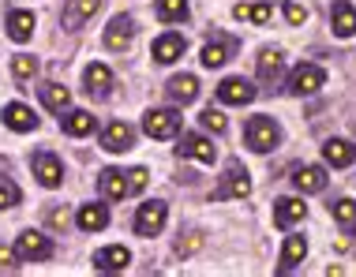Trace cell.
I'll return each mask as SVG.
<instances>
[{
  "label": "cell",
  "instance_id": "cb8c5ba5",
  "mask_svg": "<svg viewBox=\"0 0 356 277\" xmlns=\"http://www.w3.org/2000/svg\"><path fill=\"white\" fill-rule=\"evenodd\" d=\"M304 255H307V240L300 233H293L285 240V247H282V274H289V270H296V266L304 262Z\"/></svg>",
  "mask_w": 356,
  "mask_h": 277
},
{
  "label": "cell",
  "instance_id": "7a4b0ae2",
  "mask_svg": "<svg viewBox=\"0 0 356 277\" xmlns=\"http://www.w3.org/2000/svg\"><path fill=\"white\" fill-rule=\"evenodd\" d=\"M12 251H15L19 262H42L53 255V244H49V236H42V233H19Z\"/></svg>",
  "mask_w": 356,
  "mask_h": 277
},
{
  "label": "cell",
  "instance_id": "74e56055",
  "mask_svg": "<svg viewBox=\"0 0 356 277\" xmlns=\"http://www.w3.org/2000/svg\"><path fill=\"white\" fill-rule=\"evenodd\" d=\"M49 221H53L56 228H64V225H68V210H53V214H49Z\"/></svg>",
  "mask_w": 356,
  "mask_h": 277
},
{
  "label": "cell",
  "instance_id": "ac0fdd59",
  "mask_svg": "<svg viewBox=\"0 0 356 277\" xmlns=\"http://www.w3.org/2000/svg\"><path fill=\"white\" fill-rule=\"evenodd\" d=\"M83 83H86V94H94V98H105V94L113 90V72L105 68V64H90V68L83 72Z\"/></svg>",
  "mask_w": 356,
  "mask_h": 277
},
{
  "label": "cell",
  "instance_id": "ffe728a7",
  "mask_svg": "<svg viewBox=\"0 0 356 277\" xmlns=\"http://www.w3.org/2000/svg\"><path fill=\"white\" fill-rule=\"evenodd\" d=\"M98 184H102V195H105V199H124V195H131V180H128V173H124V169H105Z\"/></svg>",
  "mask_w": 356,
  "mask_h": 277
},
{
  "label": "cell",
  "instance_id": "8d00e7d4",
  "mask_svg": "<svg viewBox=\"0 0 356 277\" xmlns=\"http://www.w3.org/2000/svg\"><path fill=\"white\" fill-rule=\"evenodd\" d=\"M282 12H285V19H289V23H293V26H300V23H307V12H304L300 4H285Z\"/></svg>",
  "mask_w": 356,
  "mask_h": 277
},
{
  "label": "cell",
  "instance_id": "5b68a950",
  "mask_svg": "<svg viewBox=\"0 0 356 277\" xmlns=\"http://www.w3.org/2000/svg\"><path fill=\"white\" fill-rule=\"evenodd\" d=\"M252 195V180H248V169H240L236 161L225 169L221 176V187L214 191V199H248Z\"/></svg>",
  "mask_w": 356,
  "mask_h": 277
},
{
  "label": "cell",
  "instance_id": "d590c367",
  "mask_svg": "<svg viewBox=\"0 0 356 277\" xmlns=\"http://www.w3.org/2000/svg\"><path fill=\"white\" fill-rule=\"evenodd\" d=\"M128 180H131V195H136V191H143V187H147V169H143V165H136V169H128Z\"/></svg>",
  "mask_w": 356,
  "mask_h": 277
},
{
  "label": "cell",
  "instance_id": "f546056e",
  "mask_svg": "<svg viewBox=\"0 0 356 277\" xmlns=\"http://www.w3.org/2000/svg\"><path fill=\"white\" fill-rule=\"evenodd\" d=\"M64 117V131H68V135H90L94 131V112H60Z\"/></svg>",
  "mask_w": 356,
  "mask_h": 277
},
{
  "label": "cell",
  "instance_id": "d6986e66",
  "mask_svg": "<svg viewBox=\"0 0 356 277\" xmlns=\"http://www.w3.org/2000/svg\"><path fill=\"white\" fill-rule=\"evenodd\" d=\"M75 221H79L83 233H102V228L109 225V210H105V203H86L79 214H75Z\"/></svg>",
  "mask_w": 356,
  "mask_h": 277
},
{
  "label": "cell",
  "instance_id": "44dd1931",
  "mask_svg": "<svg viewBox=\"0 0 356 277\" xmlns=\"http://www.w3.org/2000/svg\"><path fill=\"white\" fill-rule=\"evenodd\" d=\"M323 158H326V165H334V169L353 165V161H356V146H353V142H345V139H330L323 146Z\"/></svg>",
  "mask_w": 356,
  "mask_h": 277
},
{
  "label": "cell",
  "instance_id": "30bf717a",
  "mask_svg": "<svg viewBox=\"0 0 356 277\" xmlns=\"http://www.w3.org/2000/svg\"><path fill=\"white\" fill-rule=\"evenodd\" d=\"M255 98V83H248V79H225V83H218V101H225V105H248Z\"/></svg>",
  "mask_w": 356,
  "mask_h": 277
},
{
  "label": "cell",
  "instance_id": "1f68e13d",
  "mask_svg": "<svg viewBox=\"0 0 356 277\" xmlns=\"http://www.w3.org/2000/svg\"><path fill=\"white\" fill-rule=\"evenodd\" d=\"M34 72H38V60H34V56H31V53H19V56H15V60H12V75H15V79H19V83H26V79H34Z\"/></svg>",
  "mask_w": 356,
  "mask_h": 277
},
{
  "label": "cell",
  "instance_id": "7402d4cb",
  "mask_svg": "<svg viewBox=\"0 0 356 277\" xmlns=\"http://www.w3.org/2000/svg\"><path fill=\"white\" fill-rule=\"evenodd\" d=\"M304 214H307V206L300 203V199H277V203H274V221L282 228L304 221Z\"/></svg>",
  "mask_w": 356,
  "mask_h": 277
},
{
  "label": "cell",
  "instance_id": "7c38bea8",
  "mask_svg": "<svg viewBox=\"0 0 356 277\" xmlns=\"http://www.w3.org/2000/svg\"><path fill=\"white\" fill-rule=\"evenodd\" d=\"M177 154L180 158H195V161H203V165H214L218 150H214V142L203 139V135H184V142L177 146Z\"/></svg>",
  "mask_w": 356,
  "mask_h": 277
},
{
  "label": "cell",
  "instance_id": "9a60e30c",
  "mask_svg": "<svg viewBox=\"0 0 356 277\" xmlns=\"http://www.w3.org/2000/svg\"><path fill=\"white\" fill-rule=\"evenodd\" d=\"M330 26L338 37H353L356 34V8L349 0H338V4L330 8Z\"/></svg>",
  "mask_w": 356,
  "mask_h": 277
},
{
  "label": "cell",
  "instance_id": "8992f818",
  "mask_svg": "<svg viewBox=\"0 0 356 277\" xmlns=\"http://www.w3.org/2000/svg\"><path fill=\"white\" fill-rule=\"evenodd\" d=\"M165 203L161 199H154V203H143L139 206V214H136V233L139 236H154V233H161V225H165Z\"/></svg>",
  "mask_w": 356,
  "mask_h": 277
},
{
  "label": "cell",
  "instance_id": "4dcf8cb0",
  "mask_svg": "<svg viewBox=\"0 0 356 277\" xmlns=\"http://www.w3.org/2000/svg\"><path fill=\"white\" fill-rule=\"evenodd\" d=\"M158 15L161 23H180L188 15V0H158Z\"/></svg>",
  "mask_w": 356,
  "mask_h": 277
},
{
  "label": "cell",
  "instance_id": "836d02e7",
  "mask_svg": "<svg viewBox=\"0 0 356 277\" xmlns=\"http://www.w3.org/2000/svg\"><path fill=\"white\" fill-rule=\"evenodd\" d=\"M199 120H203V128H207V131H214V135H221V131L229 128V124H225V112H218L214 105H210V109H207Z\"/></svg>",
  "mask_w": 356,
  "mask_h": 277
},
{
  "label": "cell",
  "instance_id": "2e32d148",
  "mask_svg": "<svg viewBox=\"0 0 356 277\" xmlns=\"http://www.w3.org/2000/svg\"><path fill=\"white\" fill-rule=\"evenodd\" d=\"M4 124H8L12 131H34V128H38V117H34L31 105L12 101V105H4Z\"/></svg>",
  "mask_w": 356,
  "mask_h": 277
},
{
  "label": "cell",
  "instance_id": "52a82bcc",
  "mask_svg": "<svg viewBox=\"0 0 356 277\" xmlns=\"http://www.w3.org/2000/svg\"><path fill=\"white\" fill-rule=\"evenodd\" d=\"M128 262H131V251L124 244L102 247V251L94 255V270L98 274H120V270H128Z\"/></svg>",
  "mask_w": 356,
  "mask_h": 277
},
{
  "label": "cell",
  "instance_id": "4fadbf2b",
  "mask_svg": "<svg viewBox=\"0 0 356 277\" xmlns=\"http://www.w3.org/2000/svg\"><path fill=\"white\" fill-rule=\"evenodd\" d=\"M34 176H38V184H45V187H60L64 184V165L53 154H34Z\"/></svg>",
  "mask_w": 356,
  "mask_h": 277
},
{
  "label": "cell",
  "instance_id": "9c48e42d",
  "mask_svg": "<svg viewBox=\"0 0 356 277\" xmlns=\"http://www.w3.org/2000/svg\"><path fill=\"white\" fill-rule=\"evenodd\" d=\"M233 53H236V42H233V37H214V42L203 45L199 60H203V68H225V64L233 60Z\"/></svg>",
  "mask_w": 356,
  "mask_h": 277
},
{
  "label": "cell",
  "instance_id": "603a6c76",
  "mask_svg": "<svg viewBox=\"0 0 356 277\" xmlns=\"http://www.w3.org/2000/svg\"><path fill=\"white\" fill-rule=\"evenodd\" d=\"M293 184H296V191L312 195V191H323L326 187V173H323L319 165H304V169H296V173H293Z\"/></svg>",
  "mask_w": 356,
  "mask_h": 277
},
{
  "label": "cell",
  "instance_id": "277c9868",
  "mask_svg": "<svg viewBox=\"0 0 356 277\" xmlns=\"http://www.w3.org/2000/svg\"><path fill=\"white\" fill-rule=\"evenodd\" d=\"M326 83V72L319 64H300L293 75H289V94H319Z\"/></svg>",
  "mask_w": 356,
  "mask_h": 277
},
{
  "label": "cell",
  "instance_id": "ba28073f",
  "mask_svg": "<svg viewBox=\"0 0 356 277\" xmlns=\"http://www.w3.org/2000/svg\"><path fill=\"white\" fill-rule=\"evenodd\" d=\"M102 146L109 150V154H124V150L136 146V131H131L124 120H113L109 128L102 131Z\"/></svg>",
  "mask_w": 356,
  "mask_h": 277
},
{
  "label": "cell",
  "instance_id": "d6a6232c",
  "mask_svg": "<svg viewBox=\"0 0 356 277\" xmlns=\"http://www.w3.org/2000/svg\"><path fill=\"white\" fill-rule=\"evenodd\" d=\"M330 214L338 217L341 225H353L356 221V203L353 199H338V203H330Z\"/></svg>",
  "mask_w": 356,
  "mask_h": 277
},
{
  "label": "cell",
  "instance_id": "d4e9b609",
  "mask_svg": "<svg viewBox=\"0 0 356 277\" xmlns=\"http://www.w3.org/2000/svg\"><path fill=\"white\" fill-rule=\"evenodd\" d=\"M169 98L172 101H195L199 98V79H195V75H172V79H169Z\"/></svg>",
  "mask_w": 356,
  "mask_h": 277
},
{
  "label": "cell",
  "instance_id": "484cf974",
  "mask_svg": "<svg viewBox=\"0 0 356 277\" xmlns=\"http://www.w3.org/2000/svg\"><path fill=\"white\" fill-rule=\"evenodd\" d=\"M282 64H285L282 49H263V53H259V79H263V83L277 79V75H282Z\"/></svg>",
  "mask_w": 356,
  "mask_h": 277
},
{
  "label": "cell",
  "instance_id": "f35d334b",
  "mask_svg": "<svg viewBox=\"0 0 356 277\" xmlns=\"http://www.w3.org/2000/svg\"><path fill=\"white\" fill-rule=\"evenodd\" d=\"M15 259V251H8V247H0V266H4V262H12Z\"/></svg>",
  "mask_w": 356,
  "mask_h": 277
},
{
  "label": "cell",
  "instance_id": "8fae6325",
  "mask_svg": "<svg viewBox=\"0 0 356 277\" xmlns=\"http://www.w3.org/2000/svg\"><path fill=\"white\" fill-rule=\"evenodd\" d=\"M131 37H136V19L131 15H117L105 26V45H109V49H128Z\"/></svg>",
  "mask_w": 356,
  "mask_h": 277
},
{
  "label": "cell",
  "instance_id": "3957f363",
  "mask_svg": "<svg viewBox=\"0 0 356 277\" xmlns=\"http://www.w3.org/2000/svg\"><path fill=\"white\" fill-rule=\"evenodd\" d=\"M143 131H147L150 139H172L180 131V112H172V109H150L147 117H143Z\"/></svg>",
  "mask_w": 356,
  "mask_h": 277
},
{
  "label": "cell",
  "instance_id": "5bb4252c",
  "mask_svg": "<svg viewBox=\"0 0 356 277\" xmlns=\"http://www.w3.org/2000/svg\"><path fill=\"white\" fill-rule=\"evenodd\" d=\"M184 53H188V42L180 34H161L158 42H154V60L158 64H177Z\"/></svg>",
  "mask_w": 356,
  "mask_h": 277
},
{
  "label": "cell",
  "instance_id": "6da1fadb",
  "mask_svg": "<svg viewBox=\"0 0 356 277\" xmlns=\"http://www.w3.org/2000/svg\"><path fill=\"white\" fill-rule=\"evenodd\" d=\"M244 142L255 150V154H270V150L282 142V131H277V124L270 117H252L244 128Z\"/></svg>",
  "mask_w": 356,
  "mask_h": 277
},
{
  "label": "cell",
  "instance_id": "83f0119b",
  "mask_svg": "<svg viewBox=\"0 0 356 277\" xmlns=\"http://www.w3.org/2000/svg\"><path fill=\"white\" fill-rule=\"evenodd\" d=\"M34 23L38 19L31 12H12L8 15V34H12V42H26V37L34 34Z\"/></svg>",
  "mask_w": 356,
  "mask_h": 277
},
{
  "label": "cell",
  "instance_id": "4316f807",
  "mask_svg": "<svg viewBox=\"0 0 356 277\" xmlns=\"http://www.w3.org/2000/svg\"><path fill=\"white\" fill-rule=\"evenodd\" d=\"M42 101H45V109L64 112V109H68V101H72V94H68L64 83H45V87H42Z\"/></svg>",
  "mask_w": 356,
  "mask_h": 277
},
{
  "label": "cell",
  "instance_id": "f1b7e54d",
  "mask_svg": "<svg viewBox=\"0 0 356 277\" xmlns=\"http://www.w3.org/2000/svg\"><path fill=\"white\" fill-rule=\"evenodd\" d=\"M236 19L255 23V26H266L274 19V8L270 4H236Z\"/></svg>",
  "mask_w": 356,
  "mask_h": 277
},
{
  "label": "cell",
  "instance_id": "e0dca14e",
  "mask_svg": "<svg viewBox=\"0 0 356 277\" xmlns=\"http://www.w3.org/2000/svg\"><path fill=\"white\" fill-rule=\"evenodd\" d=\"M98 8H102V0H68V8H64V26H68V31H79L86 19H94Z\"/></svg>",
  "mask_w": 356,
  "mask_h": 277
},
{
  "label": "cell",
  "instance_id": "e575fe53",
  "mask_svg": "<svg viewBox=\"0 0 356 277\" xmlns=\"http://www.w3.org/2000/svg\"><path fill=\"white\" fill-rule=\"evenodd\" d=\"M15 203H19V187L8 176H0V210H8V206H15Z\"/></svg>",
  "mask_w": 356,
  "mask_h": 277
}]
</instances>
